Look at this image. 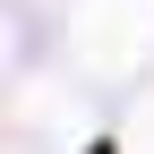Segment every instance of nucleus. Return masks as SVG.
I'll return each mask as SVG.
<instances>
[{
  "instance_id": "nucleus-1",
  "label": "nucleus",
  "mask_w": 154,
  "mask_h": 154,
  "mask_svg": "<svg viewBox=\"0 0 154 154\" xmlns=\"http://www.w3.org/2000/svg\"><path fill=\"white\" fill-rule=\"evenodd\" d=\"M94 154H111V146H94Z\"/></svg>"
}]
</instances>
